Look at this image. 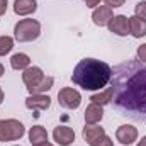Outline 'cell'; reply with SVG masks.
Wrapping results in <instances>:
<instances>
[{
	"instance_id": "52a82bcc",
	"label": "cell",
	"mask_w": 146,
	"mask_h": 146,
	"mask_svg": "<svg viewBox=\"0 0 146 146\" xmlns=\"http://www.w3.org/2000/svg\"><path fill=\"white\" fill-rule=\"evenodd\" d=\"M109 31L115 36H127L129 34V17L126 15H114L107 24Z\"/></svg>"
},
{
	"instance_id": "2e32d148",
	"label": "cell",
	"mask_w": 146,
	"mask_h": 146,
	"mask_svg": "<svg viewBox=\"0 0 146 146\" xmlns=\"http://www.w3.org/2000/svg\"><path fill=\"white\" fill-rule=\"evenodd\" d=\"M29 141L31 145H41L48 141V133L42 126H33L29 129Z\"/></svg>"
},
{
	"instance_id": "8fae6325",
	"label": "cell",
	"mask_w": 146,
	"mask_h": 146,
	"mask_svg": "<svg viewBox=\"0 0 146 146\" xmlns=\"http://www.w3.org/2000/svg\"><path fill=\"white\" fill-rule=\"evenodd\" d=\"M53 138L60 146H70L75 141V133L68 126H58L53 131Z\"/></svg>"
},
{
	"instance_id": "30bf717a",
	"label": "cell",
	"mask_w": 146,
	"mask_h": 146,
	"mask_svg": "<svg viewBox=\"0 0 146 146\" xmlns=\"http://www.w3.org/2000/svg\"><path fill=\"white\" fill-rule=\"evenodd\" d=\"M112 17H114L112 7H109V5H99V7H95L94 12H92V21H94V24L99 26V27L107 26Z\"/></svg>"
},
{
	"instance_id": "603a6c76",
	"label": "cell",
	"mask_w": 146,
	"mask_h": 146,
	"mask_svg": "<svg viewBox=\"0 0 146 146\" xmlns=\"http://www.w3.org/2000/svg\"><path fill=\"white\" fill-rule=\"evenodd\" d=\"M124 2H126V0H106V3H107L109 7H122Z\"/></svg>"
},
{
	"instance_id": "ffe728a7",
	"label": "cell",
	"mask_w": 146,
	"mask_h": 146,
	"mask_svg": "<svg viewBox=\"0 0 146 146\" xmlns=\"http://www.w3.org/2000/svg\"><path fill=\"white\" fill-rule=\"evenodd\" d=\"M134 12H136V17H139V19L146 21V0H141V2L136 3Z\"/></svg>"
},
{
	"instance_id": "4316f807",
	"label": "cell",
	"mask_w": 146,
	"mask_h": 146,
	"mask_svg": "<svg viewBox=\"0 0 146 146\" xmlns=\"http://www.w3.org/2000/svg\"><path fill=\"white\" fill-rule=\"evenodd\" d=\"M33 146H54V145H51V143H48V141H46V143H41V145H33Z\"/></svg>"
},
{
	"instance_id": "7402d4cb",
	"label": "cell",
	"mask_w": 146,
	"mask_h": 146,
	"mask_svg": "<svg viewBox=\"0 0 146 146\" xmlns=\"http://www.w3.org/2000/svg\"><path fill=\"white\" fill-rule=\"evenodd\" d=\"M138 58H139V61H141V63H145V65H146V42H145V44H141V46L138 48Z\"/></svg>"
},
{
	"instance_id": "ac0fdd59",
	"label": "cell",
	"mask_w": 146,
	"mask_h": 146,
	"mask_svg": "<svg viewBox=\"0 0 146 146\" xmlns=\"http://www.w3.org/2000/svg\"><path fill=\"white\" fill-rule=\"evenodd\" d=\"M112 88H106V90H102V92H99V94H94L92 97H90V102L92 104H97V106H106V104H110L112 102Z\"/></svg>"
},
{
	"instance_id": "8992f818",
	"label": "cell",
	"mask_w": 146,
	"mask_h": 146,
	"mask_svg": "<svg viewBox=\"0 0 146 146\" xmlns=\"http://www.w3.org/2000/svg\"><path fill=\"white\" fill-rule=\"evenodd\" d=\"M58 102L65 109L75 110V109H78L80 104H82V95H80L78 90L70 88V87H65V88H61L58 92Z\"/></svg>"
},
{
	"instance_id": "3957f363",
	"label": "cell",
	"mask_w": 146,
	"mask_h": 146,
	"mask_svg": "<svg viewBox=\"0 0 146 146\" xmlns=\"http://www.w3.org/2000/svg\"><path fill=\"white\" fill-rule=\"evenodd\" d=\"M22 82H24L26 88L29 90V94H42V92H48L53 88L54 78L46 76L39 66H29L22 73Z\"/></svg>"
},
{
	"instance_id": "484cf974",
	"label": "cell",
	"mask_w": 146,
	"mask_h": 146,
	"mask_svg": "<svg viewBox=\"0 0 146 146\" xmlns=\"http://www.w3.org/2000/svg\"><path fill=\"white\" fill-rule=\"evenodd\" d=\"M136 146H146V136H143V138H141V141H139Z\"/></svg>"
},
{
	"instance_id": "9c48e42d",
	"label": "cell",
	"mask_w": 146,
	"mask_h": 146,
	"mask_svg": "<svg viewBox=\"0 0 146 146\" xmlns=\"http://www.w3.org/2000/svg\"><path fill=\"white\" fill-rule=\"evenodd\" d=\"M51 106V99L49 95L44 94H31L26 99V107L31 110H46Z\"/></svg>"
},
{
	"instance_id": "9a60e30c",
	"label": "cell",
	"mask_w": 146,
	"mask_h": 146,
	"mask_svg": "<svg viewBox=\"0 0 146 146\" xmlns=\"http://www.w3.org/2000/svg\"><path fill=\"white\" fill-rule=\"evenodd\" d=\"M104 117V109L102 106H97V104H90L87 109H85V122L87 124H97L100 122Z\"/></svg>"
},
{
	"instance_id": "d4e9b609",
	"label": "cell",
	"mask_w": 146,
	"mask_h": 146,
	"mask_svg": "<svg viewBox=\"0 0 146 146\" xmlns=\"http://www.w3.org/2000/svg\"><path fill=\"white\" fill-rule=\"evenodd\" d=\"M7 5H9V0H0V15L7 12Z\"/></svg>"
},
{
	"instance_id": "ba28073f",
	"label": "cell",
	"mask_w": 146,
	"mask_h": 146,
	"mask_svg": "<svg viewBox=\"0 0 146 146\" xmlns=\"http://www.w3.org/2000/svg\"><path fill=\"white\" fill-rule=\"evenodd\" d=\"M115 139L121 145H133L138 139V129L131 124H122L115 131Z\"/></svg>"
},
{
	"instance_id": "cb8c5ba5",
	"label": "cell",
	"mask_w": 146,
	"mask_h": 146,
	"mask_svg": "<svg viewBox=\"0 0 146 146\" xmlns=\"http://www.w3.org/2000/svg\"><path fill=\"white\" fill-rule=\"evenodd\" d=\"M102 0H83V3L87 5V7H90V9H95V7H99V3H100Z\"/></svg>"
},
{
	"instance_id": "d6986e66",
	"label": "cell",
	"mask_w": 146,
	"mask_h": 146,
	"mask_svg": "<svg viewBox=\"0 0 146 146\" xmlns=\"http://www.w3.org/2000/svg\"><path fill=\"white\" fill-rule=\"evenodd\" d=\"M14 48V39L10 36H0V56H5L12 51Z\"/></svg>"
},
{
	"instance_id": "f1b7e54d",
	"label": "cell",
	"mask_w": 146,
	"mask_h": 146,
	"mask_svg": "<svg viewBox=\"0 0 146 146\" xmlns=\"http://www.w3.org/2000/svg\"><path fill=\"white\" fill-rule=\"evenodd\" d=\"M3 102V90H2V87H0V104Z\"/></svg>"
},
{
	"instance_id": "6da1fadb",
	"label": "cell",
	"mask_w": 146,
	"mask_h": 146,
	"mask_svg": "<svg viewBox=\"0 0 146 146\" xmlns=\"http://www.w3.org/2000/svg\"><path fill=\"white\" fill-rule=\"evenodd\" d=\"M112 104L122 115L136 121L146 119V65L127 60L112 70Z\"/></svg>"
},
{
	"instance_id": "5b68a950",
	"label": "cell",
	"mask_w": 146,
	"mask_h": 146,
	"mask_svg": "<svg viewBox=\"0 0 146 146\" xmlns=\"http://www.w3.org/2000/svg\"><path fill=\"white\" fill-rule=\"evenodd\" d=\"M26 134V127L17 119H3L0 121V141H17Z\"/></svg>"
},
{
	"instance_id": "4fadbf2b",
	"label": "cell",
	"mask_w": 146,
	"mask_h": 146,
	"mask_svg": "<svg viewBox=\"0 0 146 146\" xmlns=\"http://www.w3.org/2000/svg\"><path fill=\"white\" fill-rule=\"evenodd\" d=\"M37 9L36 0H15L14 2V12L17 15H29L34 14Z\"/></svg>"
},
{
	"instance_id": "e0dca14e",
	"label": "cell",
	"mask_w": 146,
	"mask_h": 146,
	"mask_svg": "<svg viewBox=\"0 0 146 146\" xmlns=\"http://www.w3.org/2000/svg\"><path fill=\"white\" fill-rule=\"evenodd\" d=\"M10 66L14 70H26L31 66V58L26 54V53H15L12 58H10Z\"/></svg>"
},
{
	"instance_id": "7c38bea8",
	"label": "cell",
	"mask_w": 146,
	"mask_h": 146,
	"mask_svg": "<svg viewBox=\"0 0 146 146\" xmlns=\"http://www.w3.org/2000/svg\"><path fill=\"white\" fill-rule=\"evenodd\" d=\"M104 134H106V129L100 127V126H97V124H85V127H83V131H82V138H83V141L88 143V145H92L94 141H97V139L102 138Z\"/></svg>"
},
{
	"instance_id": "277c9868",
	"label": "cell",
	"mask_w": 146,
	"mask_h": 146,
	"mask_svg": "<svg viewBox=\"0 0 146 146\" xmlns=\"http://www.w3.org/2000/svg\"><path fill=\"white\" fill-rule=\"evenodd\" d=\"M41 34V24L36 19H21L14 27V37L19 42H31Z\"/></svg>"
},
{
	"instance_id": "5bb4252c",
	"label": "cell",
	"mask_w": 146,
	"mask_h": 146,
	"mask_svg": "<svg viewBox=\"0 0 146 146\" xmlns=\"http://www.w3.org/2000/svg\"><path fill=\"white\" fill-rule=\"evenodd\" d=\"M129 34L136 39L146 36V21L136 17V15L129 17Z\"/></svg>"
},
{
	"instance_id": "f546056e",
	"label": "cell",
	"mask_w": 146,
	"mask_h": 146,
	"mask_svg": "<svg viewBox=\"0 0 146 146\" xmlns=\"http://www.w3.org/2000/svg\"><path fill=\"white\" fill-rule=\"evenodd\" d=\"M15 146H21V145H15Z\"/></svg>"
},
{
	"instance_id": "7a4b0ae2",
	"label": "cell",
	"mask_w": 146,
	"mask_h": 146,
	"mask_svg": "<svg viewBox=\"0 0 146 146\" xmlns=\"http://www.w3.org/2000/svg\"><path fill=\"white\" fill-rule=\"evenodd\" d=\"M112 78V68L106 61L83 58L73 68L72 82L83 90H102Z\"/></svg>"
},
{
	"instance_id": "44dd1931",
	"label": "cell",
	"mask_w": 146,
	"mask_h": 146,
	"mask_svg": "<svg viewBox=\"0 0 146 146\" xmlns=\"http://www.w3.org/2000/svg\"><path fill=\"white\" fill-rule=\"evenodd\" d=\"M90 146H114V141L110 139L107 134H104L102 138H99L97 141H94V143H92Z\"/></svg>"
},
{
	"instance_id": "83f0119b",
	"label": "cell",
	"mask_w": 146,
	"mask_h": 146,
	"mask_svg": "<svg viewBox=\"0 0 146 146\" xmlns=\"http://www.w3.org/2000/svg\"><path fill=\"white\" fill-rule=\"evenodd\" d=\"M3 73H5V68H3V65L0 63V76H3Z\"/></svg>"
}]
</instances>
